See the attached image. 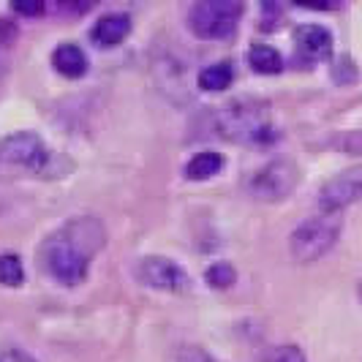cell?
<instances>
[{
  "label": "cell",
  "mask_w": 362,
  "mask_h": 362,
  "mask_svg": "<svg viewBox=\"0 0 362 362\" xmlns=\"http://www.w3.org/2000/svg\"><path fill=\"white\" fill-rule=\"evenodd\" d=\"M134 278L147 286V289L169 291V294H180L191 289V278L182 270L175 259L166 256H142L134 267Z\"/></svg>",
  "instance_id": "cell-7"
},
{
  "label": "cell",
  "mask_w": 362,
  "mask_h": 362,
  "mask_svg": "<svg viewBox=\"0 0 362 362\" xmlns=\"http://www.w3.org/2000/svg\"><path fill=\"white\" fill-rule=\"evenodd\" d=\"M204 281L207 286L213 289H229L237 281V270L232 262H213L207 270H204Z\"/></svg>",
  "instance_id": "cell-15"
},
{
  "label": "cell",
  "mask_w": 362,
  "mask_h": 362,
  "mask_svg": "<svg viewBox=\"0 0 362 362\" xmlns=\"http://www.w3.org/2000/svg\"><path fill=\"white\" fill-rule=\"evenodd\" d=\"M52 161L47 142L33 131H14L0 139V166L25 169V172H44Z\"/></svg>",
  "instance_id": "cell-6"
},
{
  "label": "cell",
  "mask_w": 362,
  "mask_h": 362,
  "mask_svg": "<svg viewBox=\"0 0 362 362\" xmlns=\"http://www.w3.org/2000/svg\"><path fill=\"white\" fill-rule=\"evenodd\" d=\"M354 202H362V166L338 172L319 191V204L325 213H341Z\"/></svg>",
  "instance_id": "cell-8"
},
{
  "label": "cell",
  "mask_w": 362,
  "mask_h": 362,
  "mask_svg": "<svg viewBox=\"0 0 362 362\" xmlns=\"http://www.w3.org/2000/svg\"><path fill=\"white\" fill-rule=\"evenodd\" d=\"M25 281V267L17 254H0V284L3 286H22Z\"/></svg>",
  "instance_id": "cell-16"
},
{
  "label": "cell",
  "mask_w": 362,
  "mask_h": 362,
  "mask_svg": "<svg viewBox=\"0 0 362 362\" xmlns=\"http://www.w3.org/2000/svg\"><path fill=\"white\" fill-rule=\"evenodd\" d=\"M14 11H19V14H41L44 3L41 0L38 3H14Z\"/></svg>",
  "instance_id": "cell-21"
},
{
  "label": "cell",
  "mask_w": 362,
  "mask_h": 362,
  "mask_svg": "<svg viewBox=\"0 0 362 362\" xmlns=\"http://www.w3.org/2000/svg\"><path fill=\"white\" fill-rule=\"evenodd\" d=\"M248 66L254 69L256 74H281L284 71V57L275 47H267V44H254L248 49Z\"/></svg>",
  "instance_id": "cell-14"
},
{
  "label": "cell",
  "mask_w": 362,
  "mask_h": 362,
  "mask_svg": "<svg viewBox=\"0 0 362 362\" xmlns=\"http://www.w3.org/2000/svg\"><path fill=\"white\" fill-rule=\"evenodd\" d=\"M259 362H305V354H303L300 346L286 344V346H275V349L267 351Z\"/></svg>",
  "instance_id": "cell-18"
},
{
  "label": "cell",
  "mask_w": 362,
  "mask_h": 362,
  "mask_svg": "<svg viewBox=\"0 0 362 362\" xmlns=\"http://www.w3.org/2000/svg\"><path fill=\"white\" fill-rule=\"evenodd\" d=\"M300 182V169L289 158H275L256 169L245 182V191L259 202H281L294 194Z\"/></svg>",
  "instance_id": "cell-5"
},
{
  "label": "cell",
  "mask_w": 362,
  "mask_h": 362,
  "mask_svg": "<svg viewBox=\"0 0 362 362\" xmlns=\"http://www.w3.org/2000/svg\"><path fill=\"white\" fill-rule=\"evenodd\" d=\"M341 216L338 213H322V216H313L308 221H303L294 232L289 235V254L294 262L300 264H313L319 262L322 256H327L338 237H341Z\"/></svg>",
  "instance_id": "cell-3"
},
{
  "label": "cell",
  "mask_w": 362,
  "mask_h": 362,
  "mask_svg": "<svg viewBox=\"0 0 362 362\" xmlns=\"http://www.w3.org/2000/svg\"><path fill=\"white\" fill-rule=\"evenodd\" d=\"M0 362H36L28 351H22V349H6V351H0Z\"/></svg>",
  "instance_id": "cell-20"
},
{
  "label": "cell",
  "mask_w": 362,
  "mask_h": 362,
  "mask_svg": "<svg viewBox=\"0 0 362 362\" xmlns=\"http://www.w3.org/2000/svg\"><path fill=\"white\" fill-rule=\"evenodd\" d=\"M332 30L325 25H300L294 30V49H297V60L305 63H319L332 54Z\"/></svg>",
  "instance_id": "cell-9"
},
{
  "label": "cell",
  "mask_w": 362,
  "mask_h": 362,
  "mask_svg": "<svg viewBox=\"0 0 362 362\" xmlns=\"http://www.w3.org/2000/svg\"><path fill=\"white\" fill-rule=\"evenodd\" d=\"M175 362H218L207 349H202V346H182L180 351H177V357Z\"/></svg>",
  "instance_id": "cell-19"
},
{
  "label": "cell",
  "mask_w": 362,
  "mask_h": 362,
  "mask_svg": "<svg viewBox=\"0 0 362 362\" xmlns=\"http://www.w3.org/2000/svg\"><path fill=\"white\" fill-rule=\"evenodd\" d=\"M243 11L237 0H199L188 8V28L202 41H226L237 33Z\"/></svg>",
  "instance_id": "cell-4"
},
{
  "label": "cell",
  "mask_w": 362,
  "mask_h": 362,
  "mask_svg": "<svg viewBox=\"0 0 362 362\" xmlns=\"http://www.w3.org/2000/svg\"><path fill=\"white\" fill-rule=\"evenodd\" d=\"M329 74H332V79H335L338 85H351V82L357 79V63H354L349 54H341V57L332 63Z\"/></svg>",
  "instance_id": "cell-17"
},
{
  "label": "cell",
  "mask_w": 362,
  "mask_h": 362,
  "mask_svg": "<svg viewBox=\"0 0 362 362\" xmlns=\"http://www.w3.org/2000/svg\"><path fill=\"white\" fill-rule=\"evenodd\" d=\"M232 79H235V69H232V63L221 60V63H213V66H204V69H202L199 76H197V85L207 93L226 90V88L232 85Z\"/></svg>",
  "instance_id": "cell-13"
},
{
  "label": "cell",
  "mask_w": 362,
  "mask_h": 362,
  "mask_svg": "<svg viewBox=\"0 0 362 362\" xmlns=\"http://www.w3.org/2000/svg\"><path fill=\"white\" fill-rule=\"evenodd\" d=\"M357 294H360V303H362V281L357 284Z\"/></svg>",
  "instance_id": "cell-22"
},
{
  "label": "cell",
  "mask_w": 362,
  "mask_h": 362,
  "mask_svg": "<svg viewBox=\"0 0 362 362\" xmlns=\"http://www.w3.org/2000/svg\"><path fill=\"white\" fill-rule=\"evenodd\" d=\"M216 126L221 136L243 145H262L275 139L270 123V107L259 98H232L216 112Z\"/></svg>",
  "instance_id": "cell-2"
},
{
  "label": "cell",
  "mask_w": 362,
  "mask_h": 362,
  "mask_svg": "<svg viewBox=\"0 0 362 362\" xmlns=\"http://www.w3.org/2000/svg\"><path fill=\"white\" fill-rule=\"evenodd\" d=\"M221 169H223V156L216 153V150H202V153H197L191 161L185 163L182 172H185L188 180H210Z\"/></svg>",
  "instance_id": "cell-12"
},
{
  "label": "cell",
  "mask_w": 362,
  "mask_h": 362,
  "mask_svg": "<svg viewBox=\"0 0 362 362\" xmlns=\"http://www.w3.org/2000/svg\"><path fill=\"white\" fill-rule=\"evenodd\" d=\"M52 66L57 74H63V76H69V79H79V76L88 74V54H85V49H82L79 44L66 41V44L54 47Z\"/></svg>",
  "instance_id": "cell-11"
},
{
  "label": "cell",
  "mask_w": 362,
  "mask_h": 362,
  "mask_svg": "<svg viewBox=\"0 0 362 362\" xmlns=\"http://www.w3.org/2000/svg\"><path fill=\"white\" fill-rule=\"evenodd\" d=\"M128 33H131V17L123 11H112V14H104L93 25L90 38L98 47H117Z\"/></svg>",
  "instance_id": "cell-10"
},
{
  "label": "cell",
  "mask_w": 362,
  "mask_h": 362,
  "mask_svg": "<svg viewBox=\"0 0 362 362\" xmlns=\"http://www.w3.org/2000/svg\"><path fill=\"white\" fill-rule=\"evenodd\" d=\"M107 245V229L98 218L76 216L41 240L38 267L63 286H76L88 278L93 256Z\"/></svg>",
  "instance_id": "cell-1"
}]
</instances>
